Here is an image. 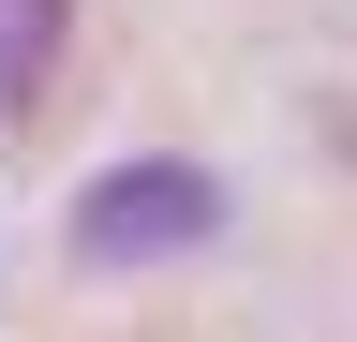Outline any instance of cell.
I'll use <instances>...</instances> for the list:
<instances>
[{"label":"cell","mask_w":357,"mask_h":342,"mask_svg":"<svg viewBox=\"0 0 357 342\" xmlns=\"http://www.w3.org/2000/svg\"><path fill=\"white\" fill-rule=\"evenodd\" d=\"M60 45H75V0H0V119L60 90Z\"/></svg>","instance_id":"2"},{"label":"cell","mask_w":357,"mask_h":342,"mask_svg":"<svg viewBox=\"0 0 357 342\" xmlns=\"http://www.w3.org/2000/svg\"><path fill=\"white\" fill-rule=\"evenodd\" d=\"M223 224V179L208 164H119V179L75 194V253L89 268H164V253H194Z\"/></svg>","instance_id":"1"}]
</instances>
